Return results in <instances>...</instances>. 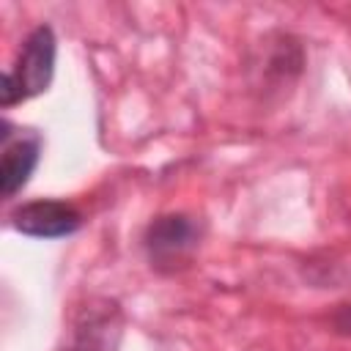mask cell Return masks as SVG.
Returning a JSON list of instances; mask_svg holds the SVG:
<instances>
[{"label": "cell", "mask_w": 351, "mask_h": 351, "mask_svg": "<svg viewBox=\"0 0 351 351\" xmlns=\"http://www.w3.org/2000/svg\"><path fill=\"white\" fill-rule=\"evenodd\" d=\"M38 137H19L14 143H5L0 162V192L5 197H14L30 181L38 165Z\"/></svg>", "instance_id": "4"}, {"label": "cell", "mask_w": 351, "mask_h": 351, "mask_svg": "<svg viewBox=\"0 0 351 351\" xmlns=\"http://www.w3.org/2000/svg\"><path fill=\"white\" fill-rule=\"evenodd\" d=\"M335 329L340 335H351V304H346L335 313Z\"/></svg>", "instance_id": "5"}, {"label": "cell", "mask_w": 351, "mask_h": 351, "mask_svg": "<svg viewBox=\"0 0 351 351\" xmlns=\"http://www.w3.org/2000/svg\"><path fill=\"white\" fill-rule=\"evenodd\" d=\"M55 52H58V41H55L52 27L38 25L25 38L14 69L5 71V77H3V88H0L3 107H11V104L30 99L49 88L52 74H55Z\"/></svg>", "instance_id": "1"}, {"label": "cell", "mask_w": 351, "mask_h": 351, "mask_svg": "<svg viewBox=\"0 0 351 351\" xmlns=\"http://www.w3.org/2000/svg\"><path fill=\"white\" fill-rule=\"evenodd\" d=\"M195 241H197V228L184 214H165L154 219L145 233V250L156 266L178 263L195 247Z\"/></svg>", "instance_id": "3"}, {"label": "cell", "mask_w": 351, "mask_h": 351, "mask_svg": "<svg viewBox=\"0 0 351 351\" xmlns=\"http://www.w3.org/2000/svg\"><path fill=\"white\" fill-rule=\"evenodd\" d=\"M80 211L66 200H33L11 214V225L33 239H60L80 228Z\"/></svg>", "instance_id": "2"}]
</instances>
